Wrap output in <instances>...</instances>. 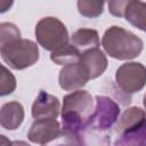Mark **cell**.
<instances>
[{
    "mask_svg": "<svg viewBox=\"0 0 146 146\" xmlns=\"http://www.w3.org/2000/svg\"><path fill=\"white\" fill-rule=\"evenodd\" d=\"M91 80L90 75L81 62L65 65L58 76V82L62 89L66 91H76L84 87L87 82Z\"/></svg>",
    "mask_w": 146,
    "mask_h": 146,
    "instance_id": "obj_7",
    "label": "cell"
},
{
    "mask_svg": "<svg viewBox=\"0 0 146 146\" xmlns=\"http://www.w3.org/2000/svg\"><path fill=\"white\" fill-rule=\"evenodd\" d=\"M70 43L73 44L82 55L83 52L99 48V35L92 29H79L70 38Z\"/></svg>",
    "mask_w": 146,
    "mask_h": 146,
    "instance_id": "obj_12",
    "label": "cell"
},
{
    "mask_svg": "<svg viewBox=\"0 0 146 146\" xmlns=\"http://www.w3.org/2000/svg\"><path fill=\"white\" fill-rule=\"evenodd\" d=\"M80 62L87 68L91 80L100 76L107 68V58L99 48L83 52L81 55Z\"/></svg>",
    "mask_w": 146,
    "mask_h": 146,
    "instance_id": "obj_11",
    "label": "cell"
},
{
    "mask_svg": "<svg viewBox=\"0 0 146 146\" xmlns=\"http://www.w3.org/2000/svg\"><path fill=\"white\" fill-rule=\"evenodd\" d=\"M24 120V108L18 102H9L2 105L0 111V124L7 130H16Z\"/></svg>",
    "mask_w": 146,
    "mask_h": 146,
    "instance_id": "obj_10",
    "label": "cell"
},
{
    "mask_svg": "<svg viewBox=\"0 0 146 146\" xmlns=\"http://www.w3.org/2000/svg\"><path fill=\"white\" fill-rule=\"evenodd\" d=\"M143 104H144V107H145V110H146V94L144 95V99H143Z\"/></svg>",
    "mask_w": 146,
    "mask_h": 146,
    "instance_id": "obj_25",
    "label": "cell"
},
{
    "mask_svg": "<svg viewBox=\"0 0 146 146\" xmlns=\"http://www.w3.org/2000/svg\"><path fill=\"white\" fill-rule=\"evenodd\" d=\"M0 54L6 64L14 70H24L39 59V48L29 39H18L0 46Z\"/></svg>",
    "mask_w": 146,
    "mask_h": 146,
    "instance_id": "obj_3",
    "label": "cell"
},
{
    "mask_svg": "<svg viewBox=\"0 0 146 146\" xmlns=\"http://www.w3.org/2000/svg\"><path fill=\"white\" fill-rule=\"evenodd\" d=\"M42 146H83V143L79 132L62 129L56 138Z\"/></svg>",
    "mask_w": 146,
    "mask_h": 146,
    "instance_id": "obj_17",
    "label": "cell"
},
{
    "mask_svg": "<svg viewBox=\"0 0 146 146\" xmlns=\"http://www.w3.org/2000/svg\"><path fill=\"white\" fill-rule=\"evenodd\" d=\"M60 131V124L56 119L35 120L27 132V138L32 143L44 145L56 138Z\"/></svg>",
    "mask_w": 146,
    "mask_h": 146,
    "instance_id": "obj_8",
    "label": "cell"
},
{
    "mask_svg": "<svg viewBox=\"0 0 146 146\" xmlns=\"http://www.w3.org/2000/svg\"><path fill=\"white\" fill-rule=\"evenodd\" d=\"M13 5V2H9V1H3V0H1L0 1V11L1 13H3V11H6L7 9H9V7Z\"/></svg>",
    "mask_w": 146,
    "mask_h": 146,
    "instance_id": "obj_22",
    "label": "cell"
},
{
    "mask_svg": "<svg viewBox=\"0 0 146 146\" xmlns=\"http://www.w3.org/2000/svg\"><path fill=\"white\" fill-rule=\"evenodd\" d=\"M115 81L122 92H138L146 86V67L137 62L124 63L116 70Z\"/></svg>",
    "mask_w": 146,
    "mask_h": 146,
    "instance_id": "obj_5",
    "label": "cell"
},
{
    "mask_svg": "<svg viewBox=\"0 0 146 146\" xmlns=\"http://www.w3.org/2000/svg\"><path fill=\"white\" fill-rule=\"evenodd\" d=\"M16 89V79L13 73L5 66H1V75H0V95L7 96L10 95Z\"/></svg>",
    "mask_w": 146,
    "mask_h": 146,
    "instance_id": "obj_19",
    "label": "cell"
},
{
    "mask_svg": "<svg viewBox=\"0 0 146 146\" xmlns=\"http://www.w3.org/2000/svg\"><path fill=\"white\" fill-rule=\"evenodd\" d=\"M94 98L86 90H76L66 95L62 106L63 129L79 132L89 125L94 113Z\"/></svg>",
    "mask_w": 146,
    "mask_h": 146,
    "instance_id": "obj_1",
    "label": "cell"
},
{
    "mask_svg": "<svg viewBox=\"0 0 146 146\" xmlns=\"http://www.w3.org/2000/svg\"><path fill=\"white\" fill-rule=\"evenodd\" d=\"M102 46L107 55L119 60H129L138 57L144 48L143 40L135 33L113 25L107 29L102 39Z\"/></svg>",
    "mask_w": 146,
    "mask_h": 146,
    "instance_id": "obj_2",
    "label": "cell"
},
{
    "mask_svg": "<svg viewBox=\"0 0 146 146\" xmlns=\"http://www.w3.org/2000/svg\"><path fill=\"white\" fill-rule=\"evenodd\" d=\"M35 38L38 43L46 50L55 51L68 43V32L62 21L48 16L41 18L35 25Z\"/></svg>",
    "mask_w": 146,
    "mask_h": 146,
    "instance_id": "obj_4",
    "label": "cell"
},
{
    "mask_svg": "<svg viewBox=\"0 0 146 146\" xmlns=\"http://www.w3.org/2000/svg\"><path fill=\"white\" fill-rule=\"evenodd\" d=\"M128 0H116V1H110L107 3L108 6V11L116 17H123L124 16V10L127 7Z\"/></svg>",
    "mask_w": 146,
    "mask_h": 146,
    "instance_id": "obj_21",
    "label": "cell"
},
{
    "mask_svg": "<svg viewBox=\"0 0 146 146\" xmlns=\"http://www.w3.org/2000/svg\"><path fill=\"white\" fill-rule=\"evenodd\" d=\"M119 136L114 146H146V120L139 127Z\"/></svg>",
    "mask_w": 146,
    "mask_h": 146,
    "instance_id": "obj_15",
    "label": "cell"
},
{
    "mask_svg": "<svg viewBox=\"0 0 146 146\" xmlns=\"http://www.w3.org/2000/svg\"><path fill=\"white\" fill-rule=\"evenodd\" d=\"M22 39L21 32L16 25L13 23H1L0 24V46L8 42Z\"/></svg>",
    "mask_w": 146,
    "mask_h": 146,
    "instance_id": "obj_20",
    "label": "cell"
},
{
    "mask_svg": "<svg viewBox=\"0 0 146 146\" xmlns=\"http://www.w3.org/2000/svg\"><path fill=\"white\" fill-rule=\"evenodd\" d=\"M50 59L57 65H68L73 63H78L81 59L80 51L70 42L52 51L50 55Z\"/></svg>",
    "mask_w": 146,
    "mask_h": 146,
    "instance_id": "obj_16",
    "label": "cell"
},
{
    "mask_svg": "<svg viewBox=\"0 0 146 146\" xmlns=\"http://www.w3.org/2000/svg\"><path fill=\"white\" fill-rule=\"evenodd\" d=\"M0 146H13V141L6 138V136H0Z\"/></svg>",
    "mask_w": 146,
    "mask_h": 146,
    "instance_id": "obj_23",
    "label": "cell"
},
{
    "mask_svg": "<svg viewBox=\"0 0 146 146\" xmlns=\"http://www.w3.org/2000/svg\"><path fill=\"white\" fill-rule=\"evenodd\" d=\"M95 99L96 105L89 125L97 130H106L117 121L120 107L107 96H96Z\"/></svg>",
    "mask_w": 146,
    "mask_h": 146,
    "instance_id": "obj_6",
    "label": "cell"
},
{
    "mask_svg": "<svg viewBox=\"0 0 146 146\" xmlns=\"http://www.w3.org/2000/svg\"><path fill=\"white\" fill-rule=\"evenodd\" d=\"M123 17L135 27L146 32V2L128 0Z\"/></svg>",
    "mask_w": 146,
    "mask_h": 146,
    "instance_id": "obj_14",
    "label": "cell"
},
{
    "mask_svg": "<svg viewBox=\"0 0 146 146\" xmlns=\"http://www.w3.org/2000/svg\"><path fill=\"white\" fill-rule=\"evenodd\" d=\"M146 120V113L140 107H129L123 114L119 117V121L115 125V131L119 135H122L127 131H130L137 127H139Z\"/></svg>",
    "mask_w": 146,
    "mask_h": 146,
    "instance_id": "obj_13",
    "label": "cell"
},
{
    "mask_svg": "<svg viewBox=\"0 0 146 146\" xmlns=\"http://www.w3.org/2000/svg\"><path fill=\"white\" fill-rule=\"evenodd\" d=\"M13 146H30V145L23 140H15V141H13Z\"/></svg>",
    "mask_w": 146,
    "mask_h": 146,
    "instance_id": "obj_24",
    "label": "cell"
},
{
    "mask_svg": "<svg viewBox=\"0 0 146 146\" xmlns=\"http://www.w3.org/2000/svg\"><path fill=\"white\" fill-rule=\"evenodd\" d=\"M104 5L105 2L103 1H90V0H80L76 2L79 13L82 16L89 18H95L102 15L104 10Z\"/></svg>",
    "mask_w": 146,
    "mask_h": 146,
    "instance_id": "obj_18",
    "label": "cell"
},
{
    "mask_svg": "<svg viewBox=\"0 0 146 146\" xmlns=\"http://www.w3.org/2000/svg\"><path fill=\"white\" fill-rule=\"evenodd\" d=\"M59 99L46 91H40L32 105V116L35 120L56 119L59 115Z\"/></svg>",
    "mask_w": 146,
    "mask_h": 146,
    "instance_id": "obj_9",
    "label": "cell"
}]
</instances>
